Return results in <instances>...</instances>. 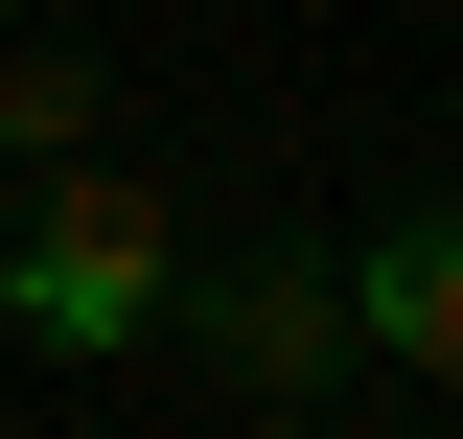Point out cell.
Masks as SVG:
<instances>
[{
    "label": "cell",
    "mask_w": 463,
    "mask_h": 439,
    "mask_svg": "<svg viewBox=\"0 0 463 439\" xmlns=\"http://www.w3.org/2000/svg\"><path fill=\"white\" fill-rule=\"evenodd\" d=\"M47 209L0 231V324L24 347H139L185 301V231H163V185H116V163H24Z\"/></svg>",
    "instance_id": "cell-1"
},
{
    "label": "cell",
    "mask_w": 463,
    "mask_h": 439,
    "mask_svg": "<svg viewBox=\"0 0 463 439\" xmlns=\"http://www.w3.org/2000/svg\"><path fill=\"white\" fill-rule=\"evenodd\" d=\"M209 370H232V393H325V370H347V277H325V255H232V277H209Z\"/></svg>",
    "instance_id": "cell-2"
},
{
    "label": "cell",
    "mask_w": 463,
    "mask_h": 439,
    "mask_svg": "<svg viewBox=\"0 0 463 439\" xmlns=\"http://www.w3.org/2000/svg\"><path fill=\"white\" fill-rule=\"evenodd\" d=\"M347 324H371V347H417V370L463 393V209H417V231H371V277H347Z\"/></svg>",
    "instance_id": "cell-3"
},
{
    "label": "cell",
    "mask_w": 463,
    "mask_h": 439,
    "mask_svg": "<svg viewBox=\"0 0 463 439\" xmlns=\"http://www.w3.org/2000/svg\"><path fill=\"white\" fill-rule=\"evenodd\" d=\"M0 163H93V47H0Z\"/></svg>",
    "instance_id": "cell-4"
}]
</instances>
